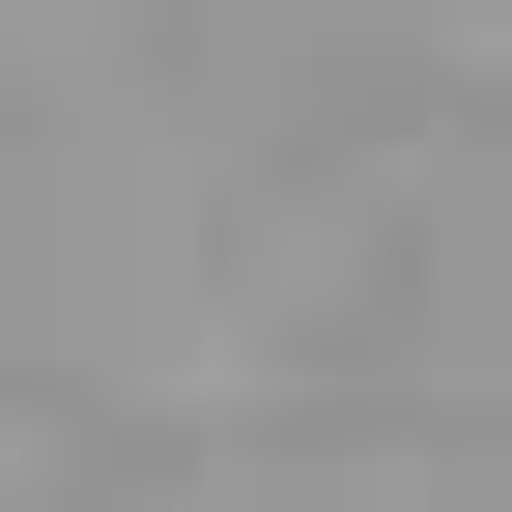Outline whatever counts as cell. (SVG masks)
Instances as JSON below:
<instances>
[]
</instances>
